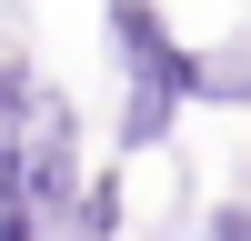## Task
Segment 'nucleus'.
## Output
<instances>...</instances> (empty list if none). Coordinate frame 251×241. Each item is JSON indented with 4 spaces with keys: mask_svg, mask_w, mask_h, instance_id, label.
<instances>
[{
    "mask_svg": "<svg viewBox=\"0 0 251 241\" xmlns=\"http://www.w3.org/2000/svg\"><path fill=\"white\" fill-rule=\"evenodd\" d=\"M131 171H141V161L100 151L91 171H80V201H71L60 231H71V241H131Z\"/></svg>",
    "mask_w": 251,
    "mask_h": 241,
    "instance_id": "nucleus-2",
    "label": "nucleus"
},
{
    "mask_svg": "<svg viewBox=\"0 0 251 241\" xmlns=\"http://www.w3.org/2000/svg\"><path fill=\"white\" fill-rule=\"evenodd\" d=\"M100 60L121 80L111 151L121 161L181 151V120H191V91H201V40H181V20L161 0H100Z\"/></svg>",
    "mask_w": 251,
    "mask_h": 241,
    "instance_id": "nucleus-1",
    "label": "nucleus"
},
{
    "mask_svg": "<svg viewBox=\"0 0 251 241\" xmlns=\"http://www.w3.org/2000/svg\"><path fill=\"white\" fill-rule=\"evenodd\" d=\"M191 241H251V191H221V201H201V231Z\"/></svg>",
    "mask_w": 251,
    "mask_h": 241,
    "instance_id": "nucleus-4",
    "label": "nucleus"
},
{
    "mask_svg": "<svg viewBox=\"0 0 251 241\" xmlns=\"http://www.w3.org/2000/svg\"><path fill=\"white\" fill-rule=\"evenodd\" d=\"M191 111H231V120H251V30L201 50V91H191Z\"/></svg>",
    "mask_w": 251,
    "mask_h": 241,
    "instance_id": "nucleus-3",
    "label": "nucleus"
},
{
    "mask_svg": "<svg viewBox=\"0 0 251 241\" xmlns=\"http://www.w3.org/2000/svg\"><path fill=\"white\" fill-rule=\"evenodd\" d=\"M60 241H71V231H60Z\"/></svg>",
    "mask_w": 251,
    "mask_h": 241,
    "instance_id": "nucleus-5",
    "label": "nucleus"
}]
</instances>
